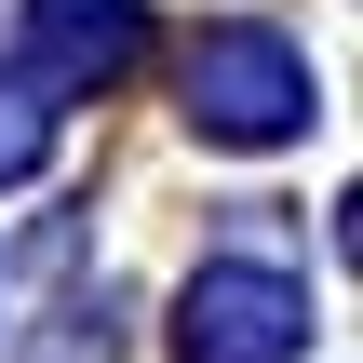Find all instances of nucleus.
<instances>
[{"label":"nucleus","instance_id":"nucleus-1","mask_svg":"<svg viewBox=\"0 0 363 363\" xmlns=\"http://www.w3.org/2000/svg\"><path fill=\"white\" fill-rule=\"evenodd\" d=\"M310 54L283 27H202L189 40V135L202 148H296L310 135Z\"/></svg>","mask_w":363,"mask_h":363},{"label":"nucleus","instance_id":"nucleus-3","mask_svg":"<svg viewBox=\"0 0 363 363\" xmlns=\"http://www.w3.org/2000/svg\"><path fill=\"white\" fill-rule=\"evenodd\" d=\"M135 54H148L135 0H40L27 13V81H121Z\"/></svg>","mask_w":363,"mask_h":363},{"label":"nucleus","instance_id":"nucleus-4","mask_svg":"<svg viewBox=\"0 0 363 363\" xmlns=\"http://www.w3.org/2000/svg\"><path fill=\"white\" fill-rule=\"evenodd\" d=\"M54 162V94L40 81H0V189H27Z\"/></svg>","mask_w":363,"mask_h":363},{"label":"nucleus","instance_id":"nucleus-2","mask_svg":"<svg viewBox=\"0 0 363 363\" xmlns=\"http://www.w3.org/2000/svg\"><path fill=\"white\" fill-rule=\"evenodd\" d=\"M175 363H310V283L216 256L175 283Z\"/></svg>","mask_w":363,"mask_h":363}]
</instances>
